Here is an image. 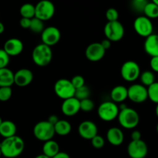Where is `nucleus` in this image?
<instances>
[{
    "label": "nucleus",
    "mask_w": 158,
    "mask_h": 158,
    "mask_svg": "<svg viewBox=\"0 0 158 158\" xmlns=\"http://www.w3.org/2000/svg\"><path fill=\"white\" fill-rule=\"evenodd\" d=\"M157 133H158V124L157 125Z\"/></svg>",
    "instance_id": "obj_51"
},
{
    "label": "nucleus",
    "mask_w": 158,
    "mask_h": 158,
    "mask_svg": "<svg viewBox=\"0 0 158 158\" xmlns=\"http://www.w3.org/2000/svg\"><path fill=\"white\" fill-rule=\"evenodd\" d=\"M1 156H2V151H1V149H0V157H1Z\"/></svg>",
    "instance_id": "obj_50"
},
{
    "label": "nucleus",
    "mask_w": 158,
    "mask_h": 158,
    "mask_svg": "<svg viewBox=\"0 0 158 158\" xmlns=\"http://www.w3.org/2000/svg\"><path fill=\"white\" fill-rule=\"evenodd\" d=\"M91 143H92V146L96 149H101L104 146L105 140L102 136L97 134L91 140Z\"/></svg>",
    "instance_id": "obj_36"
},
{
    "label": "nucleus",
    "mask_w": 158,
    "mask_h": 158,
    "mask_svg": "<svg viewBox=\"0 0 158 158\" xmlns=\"http://www.w3.org/2000/svg\"><path fill=\"white\" fill-rule=\"evenodd\" d=\"M59 120H60L58 119L57 116L56 115H51L50 117H49V118H48V121H49L51 124L53 125V126H55V125L58 123Z\"/></svg>",
    "instance_id": "obj_43"
},
{
    "label": "nucleus",
    "mask_w": 158,
    "mask_h": 158,
    "mask_svg": "<svg viewBox=\"0 0 158 158\" xmlns=\"http://www.w3.org/2000/svg\"><path fill=\"white\" fill-rule=\"evenodd\" d=\"M60 152V146L55 140H49L45 142L43 146V153L44 155L49 158L55 157Z\"/></svg>",
    "instance_id": "obj_24"
},
{
    "label": "nucleus",
    "mask_w": 158,
    "mask_h": 158,
    "mask_svg": "<svg viewBox=\"0 0 158 158\" xmlns=\"http://www.w3.org/2000/svg\"><path fill=\"white\" fill-rule=\"evenodd\" d=\"M98 128L95 123L90 120L83 121L78 127V133L80 137L86 140H92L97 135Z\"/></svg>",
    "instance_id": "obj_14"
},
{
    "label": "nucleus",
    "mask_w": 158,
    "mask_h": 158,
    "mask_svg": "<svg viewBox=\"0 0 158 158\" xmlns=\"http://www.w3.org/2000/svg\"><path fill=\"white\" fill-rule=\"evenodd\" d=\"M2 122H3V120H2L1 117H0V126H1V124H2Z\"/></svg>",
    "instance_id": "obj_49"
},
{
    "label": "nucleus",
    "mask_w": 158,
    "mask_h": 158,
    "mask_svg": "<svg viewBox=\"0 0 158 158\" xmlns=\"http://www.w3.org/2000/svg\"><path fill=\"white\" fill-rule=\"evenodd\" d=\"M106 50L103 48L100 43H93L87 46L85 55L88 60L91 62H98L104 57Z\"/></svg>",
    "instance_id": "obj_15"
},
{
    "label": "nucleus",
    "mask_w": 158,
    "mask_h": 158,
    "mask_svg": "<svg viewBox=\"0 0 158 158\" xmlns=\"http://www.w3.org/2000/svg\"><path fill=\"white\" fill-rule=\"evenodd\" d=\"M150 65L154 72L158 73V56L157 57H151V62H150Z\"/></svg>",
    "instance_id": "obj_40"
},
{
    "label": "nucleus",
    "mask_w": 158,
    "mask_h": 158,
    "mask_svg": "<svg viewBox=\"0 0 158 158\" xmlns=\"http://www.w3.org/2000/svg\"><path fill=\"white\" fill-rule=\"evenodd\" d=\"M55 14V6L53 3L49 0H43L38 2L35 6V18L42 20V21H47Z\"/></svg>",
    "instance_id": "obj_8"
},
{
    "label": "nucleus",
    "mask_w": 158,
    "mask_h": 158,
    "mask_svg": "<svg viewBox=\"0 0 158 158\" xmlns=\"http://www.w3.org/2000/svg\"><path fill=\"white\" fill-rule=\"evenodd\" d=\"M144 50L151 57L158 56V35L152 34L144 42Z\"/></svg>",
    "instance_id": "obj_20"
},
{
    "label": "nucleus",
    "mask_w": 158,
    "mask_h": 158,
    "mask_svg": "<svg viewBox=\"0 0 158 158\" xmlns=\"http://www.w3.org/2000/svg\"><path fill=\"white\" fill-rule=\"evenodd\" d=\"M120 74L124 80L127 82H134L140 76V69L135 61L129 60L122 65Z\"/></svg>",
    "instance_id": "obj_9"
},
{
    "label": "nucleus",
    "mask_w": 158,
    "mask_h": 158,
    "mask_svg": "<svg viewBox=\"0 0 158 158\" xmlns=\"http://www.w3.org/2000/svg\"><path fill=\"white\" fill-rule=\"evenodd\" d=\"M4 30H5L4 25H3L2 23H1V22H0V34L3 33Z\"/></svg>",
    "instance_id": "obj_45"
},
{
    "label": "nucleus",
    "mask_w": 158,
    "mask_h": 158,
    "mask_svg": "<svg viewBox=\"0 0 158 158\" xmlns=\"http://www.w3.org/2000/svg\"><path fill=\"white\" fill-rule=\"evenodd\" d=\"M153 2L155 3V4L158 6V0H153Z\"/></svg>",
    "instance_id": "obj_48"
},
{
    "label": "nucleus",
    "mask_w": 158,
    "mask_h": 158,
    "mask_svg": "<svg viewBox=\"0 0 158 158\" xmlns=\"http://www.w3.org/2000/svg\"><path fill=\"white\" fill-rule=\"evenodd\" d=\"M54 91L57 97L65 100L74 97L76 89L71 83V80L67 79H60L54 84Z\"/></svg>",
    "instance_id": "obj_6"
},
{
    "label": "nucleus",
    "mask_w": 158,
    "mask_h": 158,
    "mask_svg": "<svg viewBox=\"0 0 158 158\" xmlns=\"http://www.w3.org/2000/svg\"><path fill=\"white\" fill-rule=\"evenodd\" d=\"M56 134L60 136H66L70 133L71 124L69 122L65 120H60L58 123L54 126Z\"/></svg>",
    "instance_id": "obj_25"
},
{
    "label": "nucleus",
    "mask_w": 158,
    "mask_h": 158,
    "mask_svg": "<svg viewBox=\"0 0 158 158\" xmlns=\"http://www.w3.org/2000/svg\"><path fill=\"white\" fill-rule=\"evenodd\" d=\"M106 17L107 19L108 22H115L118 21L119 13L118 11L114 8L108 9L106 12Z\"/></svg>",
    "instance_id": "obj_37"
},
{
    "label": "nucleus",
    "mask_w": 158,
    "mask_h": 158,
    "mask_svg": "<svg viewBox=\"0 0 158 158\" xmlns=\"http://www.w3.org/2000/svg\"><path fill=\"white\" fill-rule=\"evenodd\" d=\"M89 94H90V90H89V88L85 85L83 87L76 89L74 97L77 98V100H80V101H81V100H85V99L89 98Z\"/></svg>",
    "instance_id": "obj_31"
},
{
    "label": "nucleus",
    "mask_w": 158,
    "mask_h": 158,
    "mask_svg": "<svg viewBox=\"0 0 158 158\" xmlns=\"http://www.w3.org/2000/svg\"><path fill=\"white\" fill-rule=\"evenodd\" d=\"M33 80V73L29 69H19L14 74V83L19 87H25L30 84Z\"/></svg>",
    "instance_id": "obj_16"
},
{
    "label": "nucleus",
    "mask_w": 158,
    "mask_h": 158,
    "mask_svg": "<svg viewBox=\"0 0 158 158\" xmlns=\"http://www.w3.org/2000/svg\"><path fill=\"white\" fill-rule=\"evenodd\" d=\"M29 29L34 33H42L43 32V30L45 29L43 21L35 18V17L32 19H31V24Z\"/></svg>",
    "instance_id": "obj_29"
},
{
    "label": "nucleus",
    "mask_w": 158,
    "mask_h": 158,
    "mask_svg": "<svg viewBox=\"0 0 158 158\" xmlns=\"http://www.w3.org/2000/svg\"><path fill=\"white\" fill-rule=\"evenodd\" d=\"M20 26L23 29H29L30 28L31 24V19H26V18H22L19 22Z\"/></svg>",
    "instance_id": "obj_39"
},
{
    "label": "nucleus",
    "mask_w": 158,
    "mask_h": 158,
    "mask_svg": "<svg viewBox=\"0 0 158 158\" xmlns=\"http://www.w3.org/2000/svg\"><path fill=\"white\" fill-rule=\"evenodd\" d=\"M94 108V103L90 99H85L80 101V110L83 112H90Z\"/></svg>",
    "instance_id": "obj_33"
},
{
    "label": "nucleus",
    "mask_w": 158,
    "mask_h": 158,
    "mask_svg": "<svg viewBox=\"0 0 158 158\" xmlns=\"http://www.w3.org/2000/svg\"><path fill=\"white\" fill-rule=\"evenodd\" d=\"M131 139L132 140H141V133L138 131H134L131 134Z\"/></svg>",
    "instance_id": "obj_41"
},
{
    "label": "nucleus",
    "mask_w": 158,
    "mask_h": 158,
    "mask_svg": "<svg viewBox=\"0 0 158 158\" xmlns=\"http://www.w3.org/2000/svg\"><path fill=\"white\" fill-rule=\"evenodd\" d=\"M110 97L114 103H122L128 98V88L119 85L112 89Z\"/></svg>",
    "instance_id": "obj_21"
},
{
    "label": "nucleus",
    "mask_w": 158,
    "mask_h": 158,
    "mask_svg": "<svg viewBox=\"0 0 158 158\" xmlns=\"http://www.w3.org/2000/svg\"><path fill=\"white\" fill-rule=\"evenodd\" d=\"M25 142L19 136L6 138L0 143V149L3 157L6 158H15L23 152Z\"/></svg>",
    "instance_id": "obj_1"
},
{
    "label": "nucleus",
    "mask_w": 158,
    "mask_h": 158,
    "mask_svg": "<svg viewBox=\"0 0 158 158\" xmlns=\"http://www.w3.org/2000/svg\"><path fill=\"white\" fill-rule=\"evenodd\" d=\"M3 49L9 56H16L23 50V43L17 38H11L5 43Z\"/></svg>",
    "instance_id": "obj_18"
},
{
    "label": "nucleus",
    "mask_w": 158,
    "mask_h": 158,
    "mask_svg": "<svg viewBox=\"0 0 158 158\" xmlns=\"http://www.w3.org/2000/svg\"><path fill=\"white\" fill-rule=\"evenodd\" d=\"M148 153V145L143 140H131L127 146V154L131 158H145Z\"/></svg>",
    "instance_id": "obj_11"
},
{
    "label": "nucleus",
    "mask_w": 158,
    "mask_h": 158,
    "mask_svg": "<svg viewBox=\"0 0 158 158\" xmlns=\"http://www.w3.org/2000/svg\"><path fill=\"white\" fill-rule=\"evenodd\" d=\"M14 74L8 68L0 69V87H11L14 84Z\"/></svg>",
    "instance_id": "obj_22"
},
{
    "label": "nucleus",
    "mask_w": 158,
    "mask_h": 158,
    "mask_svg": "<svg viewBox=\"0 0 158 158\" xmlns=\"http://www.w3.org/2000/svg\"><path fill=\"white\" fill-rule=\"evenodd\" d=\"M119 113H120L119 106L112 101H106L102 103L99 106L98 111H97L99 117L102 120L106 122L115 120L117 117H118Z\"/></svg>",
    "instance_id": "obj_5"
},
{
    "label": "nucleus",
    "mask_w": 158,
    "mask_h": 158,
    "mask_svg": "<svg viewBox=\"0 0 158 158\" xmlns=\"http://www.w3.org/2000/svg\"><path fill=\"white\" fill-rule=\"evenodd\" d=\"M156 114H157V116L158 117V104L157 105V107H156Z\"/></svg>",
    "instance_id": "obj_47"
},
{
    "label": "nucleus",
    "mask_w": 158,
    "mask_h": 158,
    "mask_svg": "<svg viewBox=\"0 0 158 158\" xmlns=\"http://www.w3.org/2000/svg\"><path fill=\"white\" fill-rule=\"evenodd\" d=\"M16 134V126L10 120H4L0 126V135L4 139L15 136Z\"/></svg>",
    "instance_id": "obj_23"
},
{
    "label": "nucleus",
    "mask_w": 158,
    "mask_h": 158,
    "mask_svg": "<svg viewBox=\"0 0 158 158\" xmlns=\"http://www.w3.org/2000/svg\"><path fill=\"white\" fill-rule=\"evenodd\" d=\"M20 15H22V18L32 19L35 18V6H33L30 3H26L23 4L20 8Z\"/></svg>",
    "instance_id": "obj_26"
},
{
    "label": "nucleus",
    "mask_w": 158,
    "mask_h": 158,
    "mask_svg": "<svg viewBox=\"0 0 158 158\" xmlns=\"http://www.w3.org/2000/svg\"><path fill=\"white\" fill-rule=\"evenodd\" d=\"M32 58L34 63L39 66H46L50 63L52 58L51 47L41 43L35 46L32 50Z\"/></svg>",
    "instance_id": "obj_2"
},
{
    "label": "nucleus",
    "mask_w": 158,
    "mask_h": 158,
    "mask_svg": "<svg viewBox=\"0 0 158 158\" xmlns=\"http://www.w3.org/2000/svg\"><path fill=\"white\" fill-rule=\"evenodd\" d=\"M145 16L148 19H156L158 17V6L154 2H148L143 11Z\"/></svg>",
    "instance_id": "obj_27"
},
{
    "label": "nucleus",
    "mask_w": 158,
    "mask_h": 158,
    "mask_svg": "<svg viewBox=\"0 0 158 158\" xmlns=\"http://www.w3.org/2000/svg\"><path fill=\"white\" fill-rule=\"evenodd\" d=\"M104 34L110 41H120L124 35V27L119 21L108 22L105 25Z\"/></svg>",
    "instance_id": "obj_7"
},
{
    "label": "nucleus",
    "mask_w": 158,
    "mask_h": 158,
    "mask_svg": "<svg viewBox=\"0 0 158 158\" xmlns=\"http://www.w3.org/2000/svg\"><path fill=\"white\" fill-rule=\"evenodd\" d=\"M34 158H49V157H46V155H44V154H40V155H38V156H36V157H34Z\"/></svg>",
    "instance_id": "obj_46"
},
{
    "label": "nucleus",
    "mask_w": 158,
    "mask_h": 158,
    "mask_svg": "<svg viewBox=\"0 0 158 158\" xmlns=\"http://www.w3.org/2000/svg\"><path fill=\"white\" fill-rule=\"evenodd\" d=\"M128 98L134 103H140L148 99V88L142 84H133L128 88Z\"/></svg>",
    "instance_id": "obj_12"
},
{
    "label": "nucleus",
    "mask_w": 158,
    "mask_h": 158,
    "mask_svg": "<svg viewBox=\"0 0 158 158\" xmlns=\"http://www.w3.org/2000/svg\"><path fill=\"white\" fill-rule=\"evenodd\" d=\"M52 158H70L69 154L66 152H59L55 157H53Z\"/></svg>",
    "instance_id": "obj_44"
},
{
    "label": "nucleus",
    "mask_w": 158,
    "mask_h": 158,
    "mask_svg": "<svg viewBox=\"0 0 158 158\" xmlns=\"http://www.w3.org/2000/svg\"><path fill=\"white\" fill-rule=\"evenodd\" d=\"M111 43H112V42L110 41L107 39H106V40H103V41L100 43V44H101V46H103V48L105 50H107V49H109L111 47Z\"/></svg>",
    "instance_id": "obj_42"
},
{
    "label": "nucleus",
    "mask_w": 158,
    "mask_h": 158,
    "mask_svg": "<svg viewBox=\"0 0 158 158\" xmlns=\"http://www.w3.org/2000/svg\"><path fill=\"white\" fill-rule=\"evenodd\" d=\"M9 56L3 49H0V69L7 68L9 63Z\"/></svg>",
    "instance_id": "obj_35"
},
{
    "label": "nucleus",
    "mask_w": 158,
    "mask_h": 158,
    "mask_svg": "<svg viewBox=\"0 0 158 158\" xmlns=\"http://www.w3.org/2000/svg\"><path fill=\"white\" fill-rule=\"evenodd\" d=\"M148 99L158 104V82H155L148 87Z\"/></svg>",
    "instance_id": "obj_30"
},
{
    "label": "nucleus",
    "mask_w": 158,
    "mask_h": 158,
    "mask_svg": "<svg viewBox=\"0 0 158 158\" xmlns=\"http://www.w3.org/2000/svg\"><path fill=\"white\" fill-rule=\"evenodd\" d=\"M141 84L144 86L149 87L151 85L155 83V77L151 71H144L140 76Z\"/></svg>",
    "instance_id": "obj_28"
},
{
    "label": "nucleus",
    "mask_w": 158,
    "mask_h": 158,
    "mask_svg": "<svg viewBox=\"0 0 158 158\" xmlns=\"http://www.w3.org/2000/svg\"><path fill=\"white\" fill-rule=\"evenodd\" d=\"M60 38H61L60 31L55 26H49L45 28L43 32L41 33L43 43L49 47L57 44L60 40Z\"/></svg>",
    "instance_id": "obj_13"
},
{
    "label": "nucleus",
    "mask_w": 158,
    "mask_h": 158,
    "mask_svg": "<svg viewBox=\"0 0 158 158\" xmlns=\"http://www.w3.org/2000/svg\"><path fill=\"white\" fill-rule=\"evenodd\" d=\"M56 134L55 128L48 120L40 121L34 126L33 135L37 140L45 142L52 139Z\"/></svg>",
    "instance_id": "obj_4"
},
{
    "label": "nucleus",
    "mask_w": 158,
    "mask_h": 158,
    "mask_svg": "<svg viewBox=\"0 0 158 158\" xmlns=\"http://www.w3.org/2000/svg\"><path fill=\"white\" fill-rule=\"evenodd\" d=\"M12 90L11 87H0V101L6 102L11 98Z\"/></svg>",
    "instance_id": "obj_34"
},
{
    "label": "nucleus",
    "mask_w": 158,
    "mask_h": 158,
    "mask_svg": "<svg viewBox=\"0 0 158 158\" xmlns=\"http://www.w3.org/2000/svg\"><path fill=\"white\" fill-rule=\"evenodd\" d=\"M71 80V83L73 85L74 88L76 89H79V88H81L83 86H85V80L82 76L80 75H77L75 77H73Z\"/></svg>",
    "instance_id": "obj_38"
},
{
    "label": "nucleus",
    "mask_w": 158,
    "mask_h": 158,
    "mask_svg": "<svg viewBox=\"0 0 158 158\" xmlns=\"http://www.w3.org/2000/svg\"><path fill=\"white\" fill-rule=\"evenodd\" d=\"M117 118L120 126L125 129H134L140 121L138 113L135 110L129 107L120 110Z\"/></svg>",
    "instance_id": "obj_3"
},
{
    "label": "nucleus",
    "mask_w": 158,
    "mask_h": 158,
    "mask_svg": "<svg viewBox=\"0 0 158 158\" xmlns=\"http://www.w3.org/2000/svg\"><path fill=\"white\" fill-rule=\"evenodd\" d=\"M134 28L135 32L138 34L139 35L143 37L148 38L151 35H152L153 27L152 22L148 17L144 16H139L134 20Z\"/></svg>",
    "instance_id": "obj_10"
},
{
    "label": "nucleus",
    "mask_w": 158,
    "mask_h": 158,
    "mask_svg": "<svg viewBox=\"0 0 158 158\" xmlns=\"http://www.w3.org/2000/svg\"><path fill=\"white\" fill-rule=\"evenodd\" d=\"M106 139L110 144L114 146H120L124 140V134L120 128L111 127L106 133Z\"/></svg>",
    "instance_id": "obj_19"
},
{
    "label": "nucleus",
    "mask_w": 158,
    "mask_h": 158,
    "mask_svg": "<svg viewBox=\"0 0 158 158\" xmlns=\"http://www.w3.org/2000/svg\"><path fill=\"white\" fill-rule=\"evenodd\" d=\"M148 3V2L146 0H134L131 2V7L134 11L140 13V12H143Z\"/></svg>",
    "instance_id": "obj_32"
},
{
    "label": "nucleus",
    "mask_w": 158,
    "mask_h": 158,
    "mask_svg": "<svg viewBox=\"0 0 158 158\" xmlns=\"http://www.w3.org/2000/svg\"><path fill=\"white\" fill-rule=\"evenodd\" d=\"M61 110L63 114L67 117L76 115L80 110V101L75 97L63 100Z\"/></svg>",
    "instance_id": "obj_17"
}]
</instances>
